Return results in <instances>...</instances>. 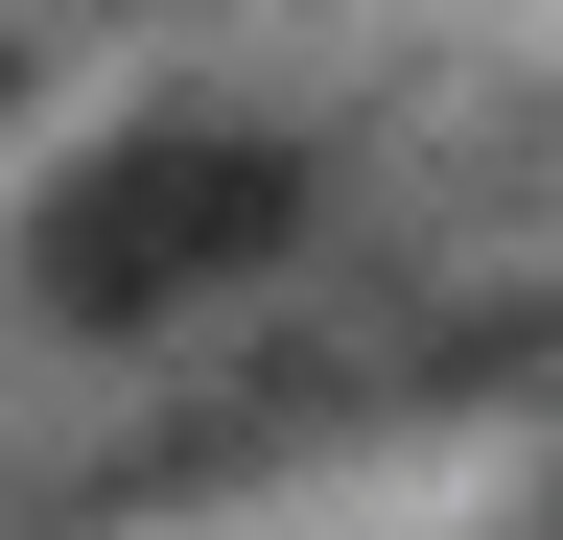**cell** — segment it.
<instances>
[{
  "instance_id": "6da1fadb",
  "label": "cell",
  "mask_w": 563,
  "mask_h": 540,
  "mask_svg": "<svg viewBox=\"0 0 563 540\" xmlns=\"http://www.w3.org/2000/svg\"><path fill=\"white\" fill-rule=\"evenodd\" d=\"M306 235V142H235V118H165V142H95L24 212V283L47 329H141V306H211Z\"/></svg>"
}]
</instances>
